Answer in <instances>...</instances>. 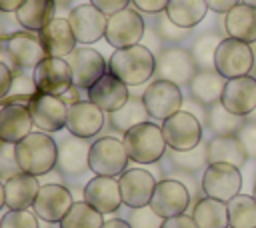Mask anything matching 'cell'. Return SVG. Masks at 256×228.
Instances as JSON below:
<instances>
[{
	"label": "cell",
	"mask_w": 256,
	"mask_h": 228,
	"mask_svg": "<svg viewBox=\"0 0 256 228\" xmlns=\"http://www.w3.org/2000/svg\"><path fill=\"white\" fill-rule=\"evenodd\" d=\"M228 204L230 228H256V200L248 194H236Z\"/></svg>",
	"instance_id": "obj_35"
},
{
	"label": "cell",
	"mask_w": 256,
	"mask_h": 228,
	"mask_svg": "<svg viewBox=\"0 0 256 228\" xmlns=\"http://www.w3.org/2000/svg\"><path fill=\"white\" fill-rule=\"evenodd\" d=\"M124 148L132 162L136 164H154L166 154V140L162 134V126L152 122H140L122 134Z\"/></svg>",
	"instance_id": "obj_3"
},
{
	"label": "cell",
	"mask_w": 256,
	"mask_h": 228,
	"mask_svg": "<svg viewBox=\"0 0 256 228\" xmlns=\"http://www.w3.org/2000/svg\"><path fill=\"white\" fill-rule=\"evenodd\" d=\"M72 2H74V0H54L56 6H70Z\"/></svg>",
	"instance_id": "obj_53"
},
{
	"label": "cell",
	"mask_w": 256,
	"mask_h": 228,
	"mask_svg": "<svg viewBox=\"0 0 256 228\" xmlns=\"http://www.w3.org/2000/svg\"><path fill=\"white\" fill-rule=\"evenodd\" d=\"M240 140L244 142L248 154H256V124H248V126H242L240 132H238Z\"/></svg>",
	"instance_id": "obj_48"
},
{
	"label": "cell",
	"mask_w": 256,
	"mask_h": 228,
	"mask_svg": "<svg viewBox=\"0 0 256 228\" xmlns=\"http://www.w3.org/2000/svg\"><path fill=\"white\" fill-rule=\"evenodd\" d=\"M162 134L170 150L186 152L202 142V124L200 120L186 110H178L176 114L162 120Z\"/></svg>",
	"instance_id": "obj_6"
},
{
	"label": "cell",
	"mask_w": 256,
	"mask_h": 228,
	"mask_svg": "<svg viewBox=\"0 0 256 228\" xmlns=\"http://www.w3.org/2000/svg\"><path fill=\"white\" fill-rule=\"evenodd\" d=\"M12 78H14V70L6 62L0 60V104L8 96V92L12 88Z\"/></svg>",
	"instance_id": "obj_46"
},
{
	"label": "cell",
	"mask_w": 256,
	"mask_h": 228,
	"mask_svg": "<svg viewBox=\"0 0 256 228\" xmlns=\"http://www.w3.org/2000/svg\"><path fill=\"white\" fill-rule=\"evenodd\" d=\"M224 28L230 38L256 44V8L250 4H236L224 14Z\"/></svg>",
	"instance_id": "obj_29"
},
{
	"label": "cell",
	"mask_w": 256,
	"mask_h": 228,
	"mask_svg": "<svg viewBox=\"0 0 256 228\" xmlns=\"http://www.w3.org/2000/svg\"><path fill=\"white\" fill-rule=\"evenodd\" d=\"M22 172L16 160V144L0 142V180L6 182L14 174Z\"/></svg>",
	"instance_id": "obj_42"
},
{
	"label": "cell",
	"mask_w": 256,
	"mask_h": 228,
	"mask_svg": "<svg viewBox=\"0 0 256 228\" xmlns=\"http://www.w3.org/2000/svg\"><path fill=\"white\" fill-rule=\"evenodd\" d=\"M242 188V174L240 168L224 162L208 164L202 174V192L204 196L228 202L236 194H240Z\"/></svg>",
	"instance_id": "obj_10"
},
{
	"label": "cell",
	"mask_w": 256,
	"mask_h": 228,
	"mask_svg": "<svg viewBox=\"0 0 256 228\" xmlns=\"http://www.w3.org/2000/svg\"><path fill=\"white\" fill-rule=\"evenodd\" d=\"M68 22L72 26L78 44H92L104 38L108 16L102 10H98L94 4H78L70 10Z\"/></svg>",
	"instance_id": "obj_17"
},
{
	"label": "cell",
	"mask_w": 256,
	"mask_h": 228,
	"mask_svg": "<svg viewBox=\"0 0 256 228\" xmlns=\"http://www.w3.org/2000/svg\"><path fill=\"white\" fill-rule=\"evenodd\" d=\"M6 54L10 58V66L20 70H34L48 56L38 32L30 30L10 34L6 40Z\"/></svg>",
	"instance_id": "obj_13"
},
{
	"label": "cell",
	"mask_w": 256,
	"mask_h": 228,
	"mask_svg": "<svg viewBox=\"0 0 256 228\" xmlns=\"http://www.w3.org/2000/svg\"><path fill=\"white\" fill-rule=\"evenodd\" d=\"M28 110L32 114V122L34 128L42 130V132H60L66 126V118H68V104L60 98V96H52V94H44L38 92L30 98L28 102Z\"/></svg>",
	"instance_id": "obj_12"
},
{
	"label": "cell",
	"mask_w": 256,
	"mask_h": 228,
	"mask_svg": "<svg viewBox=\"0 0 256 228\" xmlns=\"http://www.w3.org/2000/svg\"><path fill=\"white\" fill-rule=\"evenodd\" d=\"M150 118L144 102H142V96L136 98V96H130L128 102L118 108L116 112H110V126L116 130V132H128L132 126L140 124V122H146Z\"/></svg>",
	"instance_id": "obj_33"
},
{
	"label": "cell",
	"mask_w": 256,
	"mask_h": 228,
	"mask_svg": "<svg viewBox=\"0 0 256 228\" xmlns=\"http://www.w3.org/2000/svg\"><path fill=\"white\" fill-rule=\"evenodd\" d=\"M22 2H24V0H0V12H4V14H14V12L20 8Z\"/></svg>",
	"instance_id": "obj_50"
},
{
	"label": "cell",
	"mask_w": 256,
	"mask_h": 228,
	"mask_svg": "<svg viewBox=\"0 0 256 228\" xmlns=\"http://www.w3.org/2000/svg\"><path fill=\"white\" fill-rule=\"evenodd\" d=\"M38 36L44 44L46 54L56 58H66L70 52L76 50V44H78L68 18H54L48 26H44L38 32Z\"/></svg>",
	"instance_id": "obj_25"
},
{
	"label": "cell",
	"mask_w": 256,
	"mask_h": 228,
	"mask_svg": "<svg viewBox=\"0 0 256 228\" xmlns=\"http://www.w3.org/2000/svg\"><path fill=\"white\" fill-rule=\"evenodd\" d=\"M256 54L252 44L236 40V38H222L216 56H214V68L226 78H238V76H248L250 70L254 68Z\"/></svg>",
	"instance_id": "obj_4"
},
{
	"label": "cell",
	"mask_w": 256,
	"mask_h": 228,
	"mask_svg": "<svg viewBox=\"0 0 256 228\" xmlns=\"http://www.w3.org/2000/svg\"><path fill=\"white\" fill-rule=\"evenodd\" d=\"M38 94V86L34 82V76L28 74V70H20L14 68V78H12V88L8 92V96L2 100V104H10V102H22L28 104L30 98Z\"/></svg>",
	"instance_id": "obj_37"
},
{
	"label": "cell",
	"mask_w": 256,
	"mask_h": 228,
	"mask_svg": "<svg viewBox=\"0 0 256 228\" xmlns=\"http://www.w3.org/2000/svg\"><path fill=\"white\" fill-rule=\"evenodd\" d=\"M38 216L32 208L24 210H8L0 218V228H40Z\"/></svg>",
	"instance_id": "obj_40"
},
{
	"label": "cell",
	"mask_w": 256,
	"mask_h": 228,
	"mask_svg": "<svg viewBox=\"0 0 256 228\" xmlns=\"http://www.w3.org/2000/svg\"><path fill=\"white\" fill-rule=\"evenodd\" d=\"M240 2H244V4H250V6H254V8H256V0H240Z\"/></svg>",
	"instance_id": "obj_54"
},
{
	"label": "cell",
	"mask_w": 256,
	"mask_h": 228,
	"mask_svg": "<svg viewBox=\"0 0 256 228\" xmlns=\"http://www.w3.org/2000/svg\"><path fill=\"white\" fill-rule=\"evenodd\" d=\"M206 156H208V164L224 162L242 168L250 154L238 134H216L206 144Z\"/></svg>",
	"instance_id": "obj_26"
},
{
	"label": "cell",
	"mask_w": 256,
	"mask_h": 228,
	"mask_svg": "<svg viewBox=\"0 0 256 228\" xmlns=\"http://www.w3.org/2000/svg\"><path fill=\"white\" fill-rule=\"evenodd\" d=\"M90 144L88 138H78L68 132V136L58 142V172L64 176H80L90 170Z\"/></svg>",
	"instance_id": "obj_19"
},
{
	"label": "cell",
	"mask_w": 256,
	"mask_h": 228,
	"mask_svg": "<svg viewBox=\"0 0 256 228\" xmlns=\"http://www.w3.org/2000/svg\"><path fill=\"white\" fill-rule=\"evenodd\" d=\"M252 196H254V200H256V186H254V192H252Z\"/></svg>",
	"instance_id": "obj_55"
},
{
	"label": "cell",
	"mask_w": 256,
	"mask_h": 228,
	"mask_svg": "<svg viewBox=\"0 0 256 228\" xmlns=\"http://www.w3.org/2000/svg\"><path fill=\"white\" fill-rule=\"evenodd\" d=\"M220 104L236 116H248L256 110V78L238 76L226 80Z\"/></svg>",
	"instance_id": "obj_21"
},
{
	"label": "cell",
	"mask_w": 256,
	"mask_h": 228,
	"mask_svg": "<svg viewBox=\"0 0 256 228\" xmlns=\"http://www.w3.org/2000/svg\"><path fill=\"white\" fill-rule=\"evenodd\" d=\"M154 30H156V34H158V38H160L162 42H180V40H184V38L188 36V32H190L188 28H182V26L174 24V22L166 16V12L160 14V18L156 20Z\"/></svg>",
	"instance_id": "obj_41"
},
{
	"label": "cell",
	"mask_w": 256,
	"mask_h": 228,
	"mask_svg": "<svg viewBox=\"0 0 256 228\" xmlns=\"http://www.w3.org/2000/svg\"><path fill=\"white\" fill-rule=\"evenodd\" d=\"M130 86H126L118 76H114L112 72H106L96 84H92L86 92H88V100L94 102L98 108H102L104 112H116L118 108H122L128 98H130Z\"/></svg>",
	"instance_id": "obj_23"
},
{
	"label": "cell",
	"mask_w": 256,
	"mask_h": 228,
	"mask_svg": "<svg viewBox=\"0 0 256 228\" xmlns=\"http://www.w3.org/2000/svg\"><path fill=\"white\" fill-rule=\"evenodd\" d=\"M32 114L28 110V104L22 102H10L0 104V140L18 144L22 138H26L32 132Z\"/></svg>",
	"instance_id": "obj_24"
},
{
	"label": "cell",
	"mask_w": 256,
	"mask_h": 228,
	"mask_svg": "<svg viewBox=\"0 0 256 228\" xmlns=\"http://www.w3.org/2000/svg\"><path fill=\"white\" fill-rule=\"evenodd\" d=\"M104 214L92 208L86 200L74 202L72 208L66 212V216L60 220L58 228H102Z\"/></svg>",
	"instance_id": "obj_34"
},
{
	"label": "cell",
	"mask_w": 256,
	"mask_h": 228,
	"mask_svg": "<svg viewBox=\"0 0 256 228\" xmlns=\"http://www.w3.org/2000/svg\"><path fill=\"white\" fill-rule=\"evenodd\" d=\"M224 86H226V78L216 68H212V70H198L192 76V80L188 82L190 96L198 104H204V106H212V104L220 102Z\"/></svg>",
	"instance_id": "obj_28"
},
{
	"label": "cell",
	"mask_w": 256,
	"mask_h": 228,
	"mask_svg": "<svg viewBox=\"0 0 256 228\" xmlns=\"http://www.w3.org/2000/svg\"><path fill=\"white\" fill-rule=\"evenodd\" d=\"M218 44H220V38L216 34H204V36L194 40L190 54H192L198 70H212L214 68V56H216Z\"/></svg>",
	"instance_id": "obj_38"
},
{
	"label": "cell",
	"mask_w": 256,
	"mask_h": 228,
	"mask_svg": "<svg viewBox=\"0 0 256 228\" xmlns=\"http://www.w3.org/2000/svg\"><path fill=\"white\" fill-rule=\"evenodd\" d=\"M196 72H198V66H196L190 50H186L182 46H168L156 54L154 76L160 80H168V82L182 86V84H188Z\"/></svg>",
	"instance_id": "obj_8"
},
{
	"label": "cell",
	"mask_w": 256,
	"mask_h": 228,
	"mask_svg": "<svg viewBox=\"0 0 256 228\" xmlns=\"http://www.w3.org/2000/svg\"><path fill=\"white\" fill-rule=\"evenodd\" d=\"M128 222L132 228H160L162 218L150 206H144V208H132Z\"/></svg>",
	"instance_id": "obj_43"
},
{
	"label": "cell",
	"mask_w": 256,
	"mask_h": 228,
	"mask_svg": "<svg viewBox=\"0 0 256 228\" xmlns=\"http://www.w3.org/2000/svg\"><path fill=\"white\" fill-rule=\"evenodd\" d=\"M66 62L72 70V82L80 90H88L108 72V62L104 56L88 46H76V50L66 56Z\"/></svg>",
	"instance_id": "obj_11"
},
{
	"label": "cell",
	"mask_w": 256,
	"mask_h": 228,
	"mask_svg": "<svg viewBox=\"0 0 256 228\" xmlns=\"http://www.w3.org/2000/svg\"><path fill=\"white\" fill-rule=\"evenodd\" d=\"M74 198L72 192L62 184H44L38 190V196L32 204V210L36 216L48 224H60V220L66 216V212L72 208Z\"/></svg>",
	"instance_id": "obj_16"
},
{
	"label": "cell",
	"mask_w": 256,
	"mask_h": 228,
	"mask_svg": "<svg viewBox=\"0 0 256 228\" xmlns=\"http://www.w3.org/2000/svg\"><path fill=\"white\" fill-rule=\"evenodd\" d=\"M144 34H146V22L136 8H124L108 16L104 38L114 50L140 44Z\"/></svg>",
	"instance_id": "obj_7"
},
{
	"label": "cell",
	"mask_w": 256,
	"mask_h": 228,
	"mask_svg": "<svg viewBox=\"0 0 256 228\" xmlns=\"http://www.w3.org/2000/svg\"><path fill=\"white\" fill-rule=\"evenodd\" d=\"M84 200L96 208L102 214L116 212L122 204V194H120V184L118 178L114 176H96L90 178L82 190Z\"/></svg>",
	"instance_id": "obj_22"
},
{
	"label": "cell",
	"mask_w": 256,
	"mask_h": 228,
	"mask_svg": "<svg viewBox=\"0 0 256 228\" xmlns=\"http://www.w3.org/2000/svg\"><path fill=\"white\" fill-rule=\"evenodd\" d=\"M102 228H132L128 220H122V218H112V220H104Z\"/></svg>",
	"instance_id": "obj_51"
},
{
	"label": "cell",
	"mask_w": 256,
	"mask_h": 228,
	"mask_svg": "<svg viewBox=\"0 0 256 228\" xmlns=\"http://www.w3.org/2000/svg\"><path fill=\"white\" fill-rule=\"evenodd\" d=\"M172 162L186 170V172H194V170H200L204 164H208V156H206V148L202 146H196L192 150H186V152H174L172 150Z\"/></svg>",
	"instance_id": "obj_39"
},
{
	"label": "cell",
	"mask_w": 256,
	"mask_h": 228,
	"mask_svg": "<svg viewBox=\"0 0 256 228\" xmlns=\"http://www.w3.org/2000/svg\"><path fill=\"white\" fill-rule=\"evenodd\" d=\"M142 102H144L150 118L166 120L168 116L182 110L184 98H182V90H180L178 84L156 78L144 88Z\"/></svg>",
	"instance_id": "obj_9"
},
{
	"label": "cell",
	"mask_w": 256,
	"mask_h": 228,
	"mask_svg": "<svg viewBox=\"0 0 256 228\" xmlns=\"http://www.w3.org/2000/svg\"><path fill=\"white\" fill-rule=\"evenodd\" d=\"M208 10L206 0H170L164 12L174 24L192 30L204 20Z\"/></svg>",
	"instance_id": "obj_32"
},
{
	"label": "cell",
	"mask_w": 256,
	"mask_h": 228,
	"mask_svg": "<svg viewBox=\"0 0 256 228\" xmlns=\"http://www.w3.org/2000/svg\"><path fill=\"white\" fill-rule=\"evenodd\" d=\"M206 4H208V8H210L212 12H216V14H226V12H230L236 4H240V0H206Z\"/></svg>",
	"instance_id": "obj_49"
},
{
	"label": "cell",
	"mask_w": 256,
	"mask_h": 228,
	"mask_svg": "<svg viewBox=\"0 0 256 228\" xmlns=\"http://www.w3.org/2000/svg\"><path fill=\"white\" fill-rule=\"evenodd\" d=\"M6 206V192H4V182L0 180V210Z\"/></svg>",
	"instance_id": "obj_52"
},
{
	"label": "cell",
	"mask_w": 256,
	"mask_h": 228,
	"mask_svg": "<svg viewBox=\"0 0 256 228\" xmlns=\"http://www.w3.org/2000/svg\"><path fill=\"white\" fill-rule=\"evenodd\" d=\"M128 152L124 142L112 136L96 138L90 144V170L96 176H120L128 168Z\"/></svg>",
	"instance_id": "obj_5"
},
{
	"label": "cell",
	"mask_w": 256,
	"mask_h": 228,
	"mask_svg": "<svg viewBox=\"0 0 256 228\" xmlns=\"http://www.w3.org/2000/svg\"><path fill=\"white\" fill-rule=\"evenodd\" d=\"M40 190L38 176H32L28 172H18L12 178L4 182L6 192V208L8 210H24L32 208L36 196Z\"/></svg>",
	"instance_id": "obj_27"
},
{
	"label": "cell",
	"mask_w": 256,
	"mask_h": 228,
	"mask_svg": "<svg viewBox=\"0 0 256 228\" xmlns=\"http://www.w3.org/2000/svg\"><path fill=\"white\" fill-rule=\"evenodd\" d=\"M16 160L22 172L32 176H44L56 168L58 142L48 132H30L16 144Z\"/></svg>",
	"instance_id": "obj_2"
},
{
	"label": "cell",
	"mask_w": 256,
	"mask_h": 228,
	"mask_svg": "<svg viewBox=\"0 0 256 228\" xmlns=\"http://www.w3.org/2000/svg\"><path fill=\"white\" fill-rule=\"evenodd\" d=\"M90 4H94L106 16H112V14L128 8V4H132V0H90Z\"/></svg>",
	"instance_id": "obj_45"
},
{
	"label": "cell",
	"mask_w": 256,
	"mask_h": 228,
	"mask_svg": "<svg viewBox=\"0 0 256 228\" xmlns=\"http://www.w3.org/2000/svg\"><path fill=\"white\" fill-rule=\"evenodd\" d=\"M54 12H56L54 0H24L20 8L14 12V18L24 30L40 32L56 18Z\"/></svg>",
	"instance_id": "obj_30"
},
{
	"label": "cell",
	"mask_w": 256,
	"mask_h": 228,
	"mask_svg": "<svg viewBox=\"0 0 256 228\" xmlns=\"http://www.w3.org/2000/svg\"><path fill=\"white\" fill-rule=\"evenodd\" d=\"M192 218L198 228H230L228 222V204L210 196H204L196 202Z\"/></svg>",
	"instance_id": "obj_31"
},
{
	"label": "cell",
	"mask_w": 256,
	"mask_h": 228,
	"mask_svg": "<svg viewBox=\"0 0 256 228\" xmlns=\"http://www.w3.org/2000/svg\"><path fill=\"white\" fill-rule=\"evenodd\" d=\"M170 0H132L134 8L144 14H162Z\"/></svg>",
	"instance_id": "obj_44"
},
{
	"label": "cell",
	"mask_w": 256,
	"mask_h": 228,
	"mask_svg": "<svg viewBox=\"0 0 256 228\" xmlns=\"http://www.w3.org/2000/svg\"><path fill=\"white\" fill-rule=\"evenodd\" d=\"M188 204H190V190L184 186V182L176 178H164L156 182V188L148 206L164 220V218L184 214Z\"/></svg>",
	"instance_id": "obj_14"
},
{
	"label": "cell",
	"mask_w": 256,
	"mask_h": 228,
	"mask_svg": "<svg viewBox=\"0 0 256 228\" xmlns=\"http://www.w3.org/2000/svg\"><path fill=\"white\" fill-rule=\"evenodd\" d=\"M242 118L244 116H236L230 110H226L220 102L212 104L210 110H208V124L212 128L214 136L216 134H236V132H240V128L244 126Z\"/></svg>",
	"instance_id": "obj_36"
},
{
	"label": "cell",
	"mask_w": 256,
	"mask_h": 228,
	"mask_svg": "<svg viewBox=\"0 0 256 228\" xmlns=\"http://www.w3.org/2000/svg\"><path fill=\"white\" fill-rule=\"evenodd\" d=\"M156 182L158 180L144 168H126L118 176L122 204H126L128 208H144V206H148L150 200H152Z\"/></svg>",
	"instance_id": "obj_18"
},
{
	"label": "cell",
	"mask_w": 256,
	"mask_h": 228,
	"mask_svg": "<svg viewBox=\"0 0 256 228\" xmlns=\"http://www.w3.org/2000/svg\"><path fill=\"white\" fill-rule=\"evenodd\" d=\"M106 112L98 108L90 100H78L68 106V118H66V130L78 138H94L102 126H104V116Z\"/></svg>",
	"instance_id": "obj_20"
},
{
	"label": "cell",
	"mask_w": 256,
	"mask_h": 228,
	"mask_svg": "<svg viewBox=\"0 0 256 228\" xmlns=\"http://www.w3.org/2000/svg\"><path fill=\"white\" fill-rule=\"evenodd\" d=\"M160 228H198L194 218L188 216V214H178V216H172V218H164Z\"/></svg>",
	"instance_id": "obj_47"
},
{
	"label": "cell",
	"mask_w": 256,
	"mask_h": 228,
	"mask_svg": "<svg viewBox=\"0 0 256 228\" xmlns=\"http://www.w3.org/2000/svg\"><path fill=\"white\" fill-rule=\"evenodd\" d=\"M32 76L38 86V92L52 94V96H62L74 86L72 70H70V64L66 62V58L46 56L32 70Z\"/></svg>",
	"instance_id": "obj_15"
},
{
	"label": "cell",
	"mask_w": 256,
	"mask_h": 228,
	"mask_svg": "<svg viewBox=\"0 0 256 228\" xmlns=\"http://www.w3.org/2000/svg\"><path fill=\"white\" fill-rule=\"evenodd\" d=\"M108 72L118 76L126 86H142L156 72V54L144 44L116 48L108 58Z\"/></svg>",
	"instance_id": "obj_1"
},
{
	"label": "cell",
	"mask_w": 256,
	"mask_h": 228,
	"mask_svg": "<svg viewBox=\"0 0 256 228\" xmlns=\"http://www.w3.org/2000/svg\"><path fill=\"white\" fill-rule=\"evenodd\" d=\"M0 142H2V140H0Z\"/></svg>",
	"instance_id": "obj_56"
}]
</instances>
